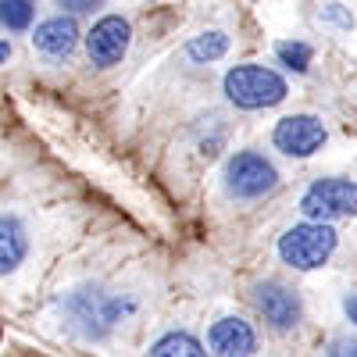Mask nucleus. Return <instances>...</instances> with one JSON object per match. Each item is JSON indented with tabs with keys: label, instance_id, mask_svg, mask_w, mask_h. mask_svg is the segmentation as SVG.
<instances>
[{
	"label": "nucleus",
	"instance_id": "nucleus-1",
	"mask_svg": "<svg viewBox=\"0 0 357 357\" xmlns=\"http://www.w3.org/2000/svg\"><path fill=\"white\" fill-rule=\"evenodd\" d=\"M57 307H61V321L68 333H75L79 340H104L132 311V301L100 286H75L61 296Z\"/></svg>",
	"mask_w": 357,
	"mask_h": 357
},
{
	"label": "nucleus",
	"instance_id": "nucleus-2",
	"mask_svg": "<svg viewBox=\"0 0 357 357\" xmlns=\"http://www.w3.org/2000/svg\"><path fill=\"white\" fill-rule=\"evenodd\" d=\"M225 89V100L240 111H261V107H275L286 100L289 86L275 68H264V65H236L225 72L222 79Z\"/></svg>",
	"mask_w": 357,
	"mask_h": 357
},
{
	"label": "nucleus",
	"instance_id": "nucleus-3",
	"mask_svg": "<svg viewBox=\"0 0 357 357\" xmlns=\"http://www.w3.org/2000/svg\"><path fill=\"white\" fill-rule=\"evenodd\" d=\"M222 190L232 200H261L279 190V168L261 151H236L222 168Z\"/></svg>",
	"mask_w": 357,
	"mask_h": 357
},
{
	"label": "nucleus",
	"instance_id": "nucleus-4",
	"mask_svg": "<svg viewBox=\"0 0 357 357\" xmlns=\"http://www.w3.org/2000/svg\"><path fill=\"white\" fill-rule=\"evenodd\" d=\"M340 236L333 229V222H304L293 225L279 236V257L282 264L296 268V272H314L336 254Z\"/></svg>",
	"mask_w": 357,
	"mask_h": 357
},
{
	"label": "nucleus",
	"instance_id": "nucleus-5",
	"mask_svg": "<svg viewBox=\"0 0 357 357\" xmlns=\"http://www.w3.org/2000/svg\"><path fill=\"white\" fill-rule=\"evenodd\" d=\"M301 215L307 222H340L357 215V183L354 178H318L301 197Z\"/></svg>",
	"mask_w": 357,
	"mask_h": 357
},
{
	"label": "nucleus",
	"instance_id": "nucleus-6",
	"mask_svg": "<svg viewBox=\"0 0 357 357\" xmlns=\"http://www.w3.org/2000/svg\"><path fill=\"white\" fill-rule=\"evenodd\" d=\"M254 307L275 333H293L304 321V301L293 286L279 279H264L254 286Z\"/></svg>",
	"mask_w": 357,
	"mask_h": 357
},
{
	"label": "nucleus",
	"instance_id": "nucleus-7",
	"mask_svg": "<svg viewBox=\"0 0 357 357\" xmlns=\"http://www.w3.org/2000/svg\"><path fill=\"white\" fill-rule=\"evenodd\" d=\"M132 43V25L122 15H104L93 29L86 33V54L97 68H114L122 65Z\"/></svg>",
	"mask_w": 357,
	"mask_h": 357
},
{
	"label": "nucleus",
	"instance_id": "nucleus-8",
	"mask_svg": "<svg viewBox=\"0 0 357 357\" xmlns=\"http://www.w3.org/2000/svg\"><path fill=\"white\" fill-rule=\"evenodd\" d=\"M325 139H329V132L314 114H286L272 132L275 151H282L286 158H311L325 146Z\"/></svg>",
	"mask_w": 357,
	"mask_h": 357
},
{
	"label": "nucleus",
	"instance_id": "nucleus-9",
	"mask_svg": "<svg viewBox=\"0 0 357 357\" xmlns=\"http://www.w3.org/2000/svg\"><path fill=\"white\" fill-rule=\"evenodd\" d=\"M33 47L50 57V61H61V57H68L75 47H79V22L75 15H54L47 22L36 25V33H33Z\"/></svg>",
	"mask_w": 357,
	"mask_h": 357
},
{
	"label": "nucleus",
	"instance_id": "nucleus-10",
	"mask_svg": "<svg viewBox=\"0 0 357 357\" xmlns=\"http://www.w3.org/2000/svg\"><path fill=\"white\" fill-rule=\"evenodd\" d=\"M207 347L218 357H254L257 350V336L250 329V321L243 318H218L207 333Z\"/></svg>",
	"mask_w": 357,
	"mask_h": 357
},
{
	"label": "nucleus",
	"instance_id": "nucleus-11",
	"mask_svg": "<svg viewBox=\"0 0 357 357\" xmlns=\"http://www.w3.org/2000/svg\"><path fill=\"white\" fill-rule=\"evenodd\" d=\"M29 254V229L15 211H0V275H11Z\"/></svg>",
	"mask_w": 357,
	"mask_h": 357
},
{
	"label": "nucleus",
	"instance_id": "nucleus-12",
	"mask_svg": "<svg viewBox=\"0 0 357 357\" xmlns=\"http://www.w3.org/2000/svg\"><path fill=\"white\" fill-rule=\"evenodd\" d=\"M225 50H229V36L222 33V29H207V33H200L186 43V57L197 61V65L218 61V57H225Z\"/></svg>",
	"mask_w": 357,
	"mask_h": 357
},
{
	"label": "nucleus",
	"instance_id": "nucleus-13",
	"mask_svg": "<svg viewBox=\"0 0 357 357\" xmlns=\"http://www.w3.org/2000/svg\"><path fill=\"white\" fill-rule=\"evenodd\" d=\"M151 357H207V354H204L200 340L190 333H165L151 347Z\"/></svg>",
	"mask_w": 357,
	"mask_h": 357
},
{
	"label": "nucleus",
	"instance_id": "nucleus-14",
	"mask_svg": "<svg viewBox=\"0 0 357 357\" xmlns=\"http://www.w3.org/2000/svg\"><path fill=\"white\" fill-rule=\"evenodd\" d=\"M36 18V0H0V29L25 33Z\"/></svg>",
	"mask_w": 357,
	"mask_h": 357
},
{
	"label": "nucleus",
	"instance_id": "nucleus-15",
	"mask_svg": "<svg viewBox=\"0 0 357 357\" xmlns=\"http://www.w3.org/2000/svg\"><path fill=\"white\" fill-rule=\"evenodd\" d=\"M275 57H279V65H286L289 72H307L311 68V57H314V50L307 47V43H301V40H286V43H279L275 47Z\"/></svg>",
	"mask_w": 357,
	"mask_h": 357
},
{
	"label": "nucleus",
	"instance_id": "nucleus-16",
	"mask_svg": "<svg viewBox=\"0 0 357 357\" xmlns=\"http://www.w3.org/2000/svg\"><path fill=\"white\" fill-rule=\"evenodd\" d=\"M61 11H68V15H86V11H97V8H104L107 0H54Z\"/></svg>",
	"mask_w": 357,
	"mask_h": 357
},
{
	"label": "nucleus",
	"instance_id": "nucleus-17",
	"mask_svg": "<svg viewBox=\"0 0 357 357\" xmlns=\"http://www.w3.org/2000/svg\"><path fill=\"white\" fill-rule=\"evenodd\" d=\"M329 357H357V336H336L329 343Z\"/></svg>",
	"mask_w": 357,
	"mask_h": 357
},
{
	"label": "nucleus",
	"instance_id": "nucleus-18",
	"mask_svg": "<svg viewBox=\"0 0 357 357\" xmlns=\"http://www.w3.org/2000/svg\"><path fill=\"white\" fill-rule=\"evenodd\" d=\"M343 311H347V318L357 325V293L354 296H347V301H343Z\"/></svg>",
	"mask_w": 357,
	"mask_h": 357
},
{
	"label": "nucleus",
	"instance_id": "nucleus-19",
	"mask_svg": "<svg viewBox=\"0 0 357 357\" xmlns=\"http://www.w3.org/2000/svg\"><path fill=\"white\" fill-rule=\"evenodd\" d=\"M8 57H11V43H8V40H0V65H4Z\"/></svg>",
	"mask_w": 357,
	"mask_h": 357
}]
</instances>
